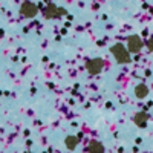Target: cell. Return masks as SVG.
I'll return each instance as SVG.
<instances>
[{
	"instance_id": "cell-1",
	"label": "cell",
	"mask_w": 153,
	"mask_h": 153,
	"mask_svg": "<svg viewBox=\"0 0 153 153\" xmlns=\"http://www.w3.org/2000/svg\"><path fill=\"white\" fill-rule=\"evenodd\" d=\"M110 52L113 54V57L117 58V61L120 63V65H127V63H130L132 58H130V52H129V49L124 48L123 45H115L110 48Z\"/></svg>"
},
{
	"instance_id": "cell-2",
	"label": "cell",
	"mask_w": 153,
	"mask_h": 153,
	"mask_svg": "<svg viewBox=\"0 0 153 153\" xmlns=\"http://www.w3.org/2000/svg\"><path fill=\"white\" fill-rule=\"evenodd\" d=\"M43 14L46 19H58L61 16H65L66 14V9L65 8H58L55 6L54 3H49L45 9H43Z\"/></svg>"
},
{
	"instance_id": "cell-3",
	"label": "cell",
	"mask_w": 153,
	"mask_h": 153,
	"mask_svg": "<svg viewBox=\"0 0 153 153\" xmlns=\"http://www.w3.org/2000/svg\"><path fill=\"white\" fill-rule=\"evenodd\" d=\"M144 43L141 40V37H138V35H130L129 38H127V49H129V52L132 54H138L139 51L143 49Z\"/></svg>"
},
{
	"instance_id": "cell-4",
	"label": "cell",
	"mask_w": 153,
	"mask_h": 153,
	"mask_svg": "<svg viewBox=\"0 0 153 153\" xmlns=\"http://www.w3.org/2000/svg\"><path fill=\"white\" fill-rule=\"evenodd\" d=\"M103 68H104V61L101 60V58H92V60H89L86 63V69L89 71V74H91V75L100 74L101 71H103Z\"/></svg>"
},
{
	"instance_id": "cell-5",
	"label": "cell",
	"mask_w": 153,
	"mask_h": 153,
	"mask_svg": "<svg viewBox=\"0 0 153 153\" xmlns=\"http://www.w3.org/2000/svg\"><path fill=\"white\" fill-rule=\"evenodd\" d=\"M37 12H38L37 6H35L34 3H31V2H25V3L22 5V8H20V14H22L23 17H28V19L37 16Z\"/></svg>"
},
{
	"instance_id": "cell-6",
	"label": "cell",
	"mask_w": 153,
	"mask_h": 153,
	"mask_svg": "<svg viewBox=\"0 0 153 153\" xmlns=\"http://www.w3.org/2000/svg\"><path fill=\"white\" fill-rule=\"evenodd\" d=\"M147 120H149V117H147V113H144V112L135 113V117H133L135 124L139 126V127H146L147 126Z\"/></svg>"
},
{
	"instance_id": "cell-7",
	"label": "cell",
	"mask_w": 153,
	"mask_h": 153,
	"mask_svg": "<svg viewBox=\"0 0 153 153\" xmlns=\"http://www.w3.org/2000/svg\"><path fill=\"white\" fill-rule=\"evenodd\" d=\"M135 95H136L138 98H146V97L149 95V87H147L146 84H138V86L135 87Z\"/></svg>"
},
{
	"instance_id": "cell-8",
	"label": "cell",
	"mask_w": 153,
	"mask_h": 153,
	"mask_svg": "<svg viewBox=\"0 0 153 153\" xmlns=\"http://www.w3.org/2000/svg\"><path fill=\"white\" fill-rule=\"evenodd\" d=\"M87 152H92V153H103L104 152V147H103V144L101 143H98V141H91V144L87 146Z\"/></svg>"
},
{
	"instance_id": "cell-9",
	"label": "cell",
	"mask_w": 153,
	"mask_h": 153,
	"mask_svg": "<svg viewBox=\"0 0 153 153\" xmlns=\"http://www.w3.org/2000/svg\"><path fill=\"white\" fill-rule=\"evenodd\" d=\"M78 143H80V139L76 138V136H68V138L65 139V144H66V147H68L69 150H74L76 146H78Z\"/></svg>"
},
{
	"instance_id": "cell-10",
	"label": "cell",
	"mask_w": 153,
	"mask_h": 153,
	"mask_svg": "<svg viewBox=\"0 0 153 153\" xmlns=\"http://www.w3.org/2000/svg\"><path fill=\"white\" fill-rule=\"evenodd\" d=\"M147 48H149L150 51H153V40H149V42H147Z\"/></svg>"
}]
</instances>
